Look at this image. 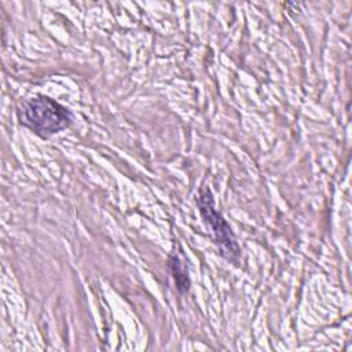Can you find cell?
Returning <instances> with one entry per match:
<instances>
[{
  "label": "cell",
  "mask_w": 352,
  "mask_h": 352,
  "mask_svg": "<svg viewBox=\"0 0 352 352\" xmlns=\"http://www.w3.org/2000/svg\"><path fill=\"white\" fill-rule=\"evenodd\" d=\"M21 124L28 126L34 133L47 138L66 128L72 121V114L58 102L38 96L29 99L18 109Z\"/></svg>",
  "instance_id": "cell-1"
},
{
  "label": "cell",
  "mask_w": 352,
  "mask_h": 352,
  "mask_svg": "<svg viewBox=\"0 0 352 352\" xmlns=\"http://www.w3.org/2000/svg\"><path fill=\"white\" fill-rule=\"evenodd\" d=\"M198 206H199L202 217L213 230L214 239L220 248L221 254L227 260L238 263L239 249H238L236 241L234 238V234H232L230 226L226 223V220L214 209L212 192L208 188L201 190V195L198 198Z\"/></svg>",
  "instance_id": "cell-2"
},
{
  "label": "cell",
  "mask_w": 352,
  "mask_h": 352,
  "mask_svg": "<svg viewBox=\"0 0 352 352\" xmlns=\"http://www.w3.org/2000/svg\"><path fill=\"white\" fill-rule=\"evenodd\" d=\"M172 271L175 275V280L177 283V289L180 292H186L188 289V276L184 267L180 264L179 258L176 257L172 258Z\"/></svg>",
  "instance_id": "cell-3"
}]
</instances>
